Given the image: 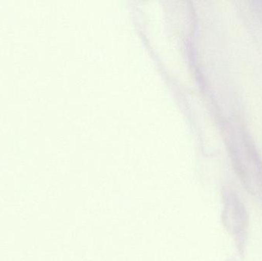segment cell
Masks as SVG:
<instances>
[{"label":"cell","instance_id":"6da1fadb","mask_svg":"<svg viewBox=\"0 0 262 261\" xmlns=\"http://www.w3.org/2000/svg\"><path fill=\"white\" fill-rule=\"evenodd\" d=\"M245 214L246 211L237 198L235 196H229V217H232V223L234 222L232 229L238 234L243 232L246 227V217Z\"/></svg>","mask_w":262,"mask_h":261}]
</instances>
